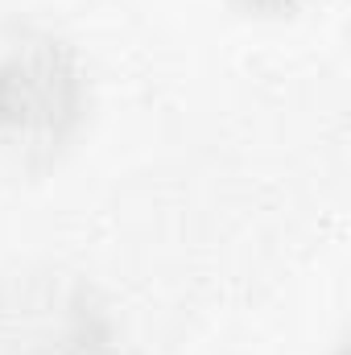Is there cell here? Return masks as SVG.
<instances>
[{
    "instance_id": "cell-1",
    "label": "cell",
    "mask_w": 351,
    "mask_h": 355,
    "mask_svg": "<svg viewBox=\"0 0 351 355\" xmlns=\"http://www.w3.org/2000/svg\"><path fill=\"white\" fill-rule=\"evenodd\" d=\"M261 4H281V0H261Z\"/></svg>"
}]
</instances>
